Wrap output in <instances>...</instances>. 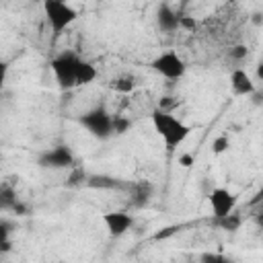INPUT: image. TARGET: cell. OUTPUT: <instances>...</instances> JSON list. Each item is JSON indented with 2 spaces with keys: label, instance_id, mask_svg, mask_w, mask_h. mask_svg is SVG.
I'll return each instance as SVG.
<instances>
[{
  "label": "cell",
  "instance_id": "6da1fadb",
  "mask_svg": "<svg viewBox=\"0 0 263 263\" xmlns=\"http://www.w3.org/2000/svg\"><path fill=\"white\" fill-rule=\"evenodd\" d=\"M150 119H152V125H154V132L158 134V138L162 140L164 148L166 150H175L179 148L191 134V125H187L185 121H181L179 117H175L171 111H164V109H154L150 113Z\"/></svg>",
  "mask_w": 263,
  "mask_h": 263
},
{
  "label": "cell",
  "instance_id": "7a4b0ae2",
  "mask_svg": "<svg viewBox=\"0 0 263 263\" xmlns=\"http://www.w3.org/2000/svg\"><path fill=\"white\" fill-rule=\"evenodd\" d=\"M41 2H43V14L47 27L51 29V37L53 41H58L62 33L78 18V12L68 2H58V0H41Z\"/></svg>",
  "mask_w": 263,
  "mask_h": 263
},
{
  "label": "cell",
  "instance_id": "3957f363",
  "mask_svg": "<svg viewBox=\"0 0 263 263\" xmlns=\"http://www.w3.org/2000/svg\"><path fill=\"white\" fill-rule=\"evenodd\" d=\"M80 55L72 49H64L58 55L51 58L49 68L53 72V78L58 82V86L62 90H70L76 86V64H78Z\"/></svg>",
  "mask_w": 263,
  "mask_h": 263
},
{
  "label": "cell",
  "instance_id": "277c9868",
  "mask_svg": "<svg viewBox=\"0 0 263 263\" xmlns=\"http://www.w3.org/2000/svg\"><path fill=\"white\" fill-rule=\"evenodd\" d=\"M78 123L97 140H109L113 136V115L105 107H95L82 113Z\"/></svg>",
  "mask_w": 263,
  "mask_h": 263
},
{
  "label": "cell",
  "instance_id": "5b68a950",
  "mask_svg": "<svg viewBox=\"0 0 263 263\" xmlns=\"http://www.w3.org/2000/svg\"><path fill=\"white\" fill-rule=\"evenodd\" d=\"M150 70H154L158 76H162L166 80H181L187 72V66L177 51L166 49V51H160L150 62Z\"/></svg>",
  "mask_w": 263,
  "mask_h": 263
},
{
  "label": "cell",
  "instance_id": "8992f818",
  "mask_svg": "<svg viewBox=\"0 0 263 263\" xmlns=\"http://www.w3.org/2000/svg\"><path fill=\"white\" fill-rule=\"evenodd\" d=\"M74 164H76V156L66 144L41 150L37 154V166L45 171H68Z\"/></svg>",
  "mask_w": 263,
  "mask_h": 263
},
{
  "label": "cell",
  "instance_id": "52a82bcc",
  "mask_svg": "<svg viewBox=\"0 0 263 263\" xmlns=\"http://www.w3.org/2000/svg\"><path fill=\"white\" fill-rule=\"evenodd\" d=\"M208 201H210V208H212L214 218L226 216V214L234 212V208H236V195L232 191H228L226 187L212 189L210 195H208Z\"/></svg>",
  "mask_w": 263,
  "mask_h": 263
},
{
  "label": "cell",
  "instance_id": "ba28073f",
  "mask_svg": "<svg viewBox=\"0 0 263 263\" xmlns=\"http://www.w3.org/2000/svg\"><path fill=\"white\" fill-rule=\"evenodd\" d=\"M101 220H103L105 228L109 230V234L115 236V238L123 236V234H125L127 230H132L134 224H136L134 216L127 214V212H105V214L101 216Z\"/></svg>",
  "mask_w": 263,
  "mask_h": 263
},
{
  "label": "cell",
  "instance_id": "9c48e42d",
  "mask_svg": "<svg viewBox=\"0 0 263 263\" xmlns=\"http://www.w3.org/2000/svg\"><path fill=\"white\" fill-rule=\"evenodd\" d=\"M125 193L129 195V203L134 208H146L154 197V185L150 181H127Z\"/></svg>",
  "mask_w": 263,
  "mask_h": 263
},
{
  "label": "cell",
  "instance_id": "30bf717a",
  "mask_svg": "<svg viewBox=\"0 0 263 263\" xmlns=\"http://www.w3.org/2000/svg\"><path fill=\"white\" fill-rule=\"evenodd\" d=\"M88 189H107V191H125L127 189V181L107 175V173H88L86 185Z\"/></svg>",
  "mask_w": 263,
  "mask_h": 263
},
{
  "label": "cell",
  "instance_id": "8fae6325",
  "mask_svg": "<svg viewBox=\"0 0 263 263\" xmlns=\"http://www.w3.org/2000/svg\"><path fill=\"white\" fill-rule=\"evenodd\" d=\"M230 88H232L234 97H251V95L257 92V86H255L253 78L242 68H234L232 70V74H230Z\"/></svg>",
  "mask_w": 263,
  "mask_h": 263
},
{
  "label": "cell",
  "instance_id": "7c38bea8",
  "mask_svg": "<svg viewBox=\"0 0 263 263\" xmlns=\"http://www.w3.org/2000/svg\"><path fill=\"white\" fill-rule=\"evenodd\" d=\"M156 25L162 33H175L179 29V12H175L168 4H160L156 10Z\"/></svg>",
  "mask_w": 263,
  "mask_h": 263
},
{
  "label": "cell",
  "instance_id": "4fadbf2b",
  "mask_svg": "<svg viewBox=\"0 0 263 263\" xmlns=\"http://www.w3.org/2000/svg\"><path fill=\"white\" fill-rule=\"evenodd\" d=\"M97 78V68L86 62V60H78L76 64V86H84V84H90L92 80Z\"/></svg>",
  "mask_w": 263,
  "mask_h": 263
},
{
  "label": "cell",
  "instance_id": "5bb4252c",
  "mask_svg": "<svg viewBox=\"0 0 263 263\" xmlns=\"http://www.w3.org/2000/svg\"><path fill=\"white\" fill-rule=\"evenodd\" d=\"M16 201H18L16 189H14L10 183H2V185H0V214H4V212L10 214Z\"/></svg>",
  "mask_w": 263,
  "mask_h": 263
},
{
  "label": "cell",
  "instance_id": "9a60e30c",
  "mask_svg": "<svg viewBox=\"0 0 263 263\" xmlns=\"http://www.w3.org/2000/svg\"><path fill=\"white\" fill-rule=\"evenodd\" d=\"M14 222L8 218H0V253H8L12 249V232H14Z\"/></svg>",
  "mask_w": 263,
  "mask_h": 263
},
{
  "label": "cell",
  "instance_id": "2e32d148",
  "mask_svg": "<svg viewBox=\"0 0 263 263\" xmlns=\"http://www.w3.org/2000/svg\"><path fill=\"white\" fill-rule=\"evenodd\" d=\"M68 177H66V187L68 189H78V187H84L86 185V179H88V173L82 164H74L72 168H68Z\"/></svg>",
  "mask_w": 263,
  "mask_h": 263
},
{
  "label": "cell",
  "instance_id": "e0dca14e",
  "mask_svg": "<svg viewBox=\"0 0 263 263\" xmlns=\"http://www.w3.org/2000/svg\"><path fill=\"white\" fill-rule=\"evenodd\" d=\"M212 224L218 226V228H222V230H226V232H236V230L240 228V224H242V218H240L238 214L230 212V214H226V216L212 218Z\"/></svg>",
  "mask_w": 263,
  "mask_h": 263
},
{
  "label": "cell",
  "instance_id": "ac0fdd59",
  "mask_svg": "<svg viewBox=\"0 0 263 263\" xmlns=\"http://www.w3.org/2000/svg\"><path fill=\"white\" fill-rule=\"evenodd\" d=\"M136 86H138V82H136V76L134 74H121V76H117L111 82V88L115 92H121V95H129Z\"/></svg>",
  "mask_w": 263,
  "mask_h": 263
},
{
  "label": "cell",
  "instance_id": "d6986e66",
  "mask_svg": "<svg viewBox=\"0 0 263 263\" xmlns=\"http://www.w3.org/2000/svg\"><path fill=\"white\" fill-rule=\"evenodd\" d=\"M132 127V119L123 115H113V136H123Z\"/></svg>",
  "mask_w": 263,
  "mask_h": 263
},
{
  "label": "cell",
  "instance_id": "ffe728a7",
  "mask_svg": "<svg viewBox=\"0 0 263 263\" xmlns=\"http://www.w3.org/2000/svg\"><path fill=\"white\" fill-rule=\"evenodd\" d=\"M230 148V140H228V136H218V138H214V142H212V152L214 154H222V152H226Z\"/></svg>",
  "mask_w": 263,
  "mask_h": 263
},
{
  "label": "cell",
  "instance_id": "44dd1931",
  "mask_svg": "<svg viewBox=\"0 0 263 263\" xmlns=\"http://www.w3.org/2000/svg\"><path fill=\"white\" fill-rule=\"evenodd\" d=\"M199 261L201 263H230L228 257L220 255V253H201L199 255Z\"/></svg>",
  "mask_w": 263,
  "mask_h": 263
},
{
  "label": "cell",
  "instance_id": "7402d4cb",
  "mask_svg": "<svg viewBox=\"0 0 263 263\" xmlns=\"http://www.w3.org/2000/svg\"><path fill=\"white\" fill-rule=\"evenodd\" d=\"M179 29H185V31H195L197 29V21L189 14H179Z\"/></svg>",
  "mask_w": 263,
  "mask_h": 263
},
{
  "label": "cell",
  "instance_id": "603a6c76",
  "mask_svg": "<svg viewBox=\"0 0 263 263\" xmlns=\"http://www.w3.org/2000/svg\"><path fill=\"white\" fill-rule=\"evenodd\" d=\"M247 53H249V49H247V45H242V43L230 47V51H228V55H230L232 60H236V62H242V60L247 58Z\"/></svg>",
  "mask_w": 263,
  "mask_h": 263
},
{
  "label": "cell",
  "instance_id": "cb8c5ba5",
  "mask_svg": "<svg viewBox=\"0 0 263 263\" xmlns=\"http://www.w3.org/2000/svg\"><path fill=\"white\" fill-rule=\"evenodd\" d=\"M179 226H166V228H160L156 234H154V240H162V238H168L173 234H177Z\"/></svg>",
  "mask_w": 263,
  "mask_h": 263
},
{
  "label": "cell",
  "instance_id": "d4e9b609",
  "mask_svg": "<svg viewBox=\"0 0 263 263\" xmlns=\"http://www.w3.org/2000/svg\"><path fill=\"white\" fill-rule=\"evenodd\" d=\"M6 78H8V62L0 58V90L4 88V84H6Z\"/></svg>",
  "mask_w": 263,
  "mask_h": 263
},
{
  "label": "cell",
  "instance_id": "484cf974",
  "mask_svg": "<svg viewBox=\"0 0 263 263\" xmlns=\"http://www.w3.org/2000/svg\"><path fill=\"white\" fill-rule=\"evenodd\" d=\"M10 214H14V216H27V214H29V205H27L25 201H21V199H18V201L14 203V208H12V212H10Z\"/></svg>",
  "mask_w": 263,
  "mask_h": 263
},
{
  "label": "cell",
  "instance_id": "4316f807",
  "mask_svg": "<svg viewBox=\"0 0 263 263\" xmlns=\"http://www.w3.org/2000/svg\"><path fill=\"white\" fill-rule=\"evenodd\" d=\"M179 164L185 166V168H189V166L193 164V156H191V154H181V156H179Z\"/></svg>",
  "mask_w": 263,
  "mask_h": 263
},
{
  "label": "cell",
  "instance_id": "83f0119b",
  "mask_svg": "<svg viewBox=\"0 0 263 263\" xmlns=\"http://www.w3.org/2000/svg\"><path fill=\"white\" fill-rule=\"evenodd\" d=\"M171 105H173V101H171V97H162V101H160V105H158V109H164V111H171Z\"/></svg>",
  "mask_w": 263,
  "mask_h": 263
},
{
  "label": "cell",
  "instance_id": "f1b7e54d",
  "mask_svg": "<svg viewBox=\"0 0 263 263\" xmlns=\"http://www.w3.org/2000/svg\"><path fill=\"white\" fill-rule=\"evenodd\" d=\"M253 23H255V25H261V12H255V14H253Z\"/></svg>",
  "mask_w": 263,
  "mask_h": 263
},
{
  "label": "cell",
  "instance_id": "f546056e",
  "mask_svg": "<svg viewBox=\"0 0 263 263\" xmlns=\"http://www.w3.org/2000/svg\"><path fill=\"white\" fill-rule=\"evenodd\" d=\"M58 2H68V0H58Z\"/></svg>",
  "mask_w": 263,
  "mask_h": 263
},
{
  "label": "cell",
  "instance_id": "4dcf8cb0",
  "mask_svg": "<svg viewBox=\"0 0 263 263\" xmlns=\"http://www.w3.org/2000/svg\"><path fill=\"white\" fill-rule=\"evenodd\" d=\"M33 2H37V0H33Z\"/></svg>",
  "mask_w": 263,
  "mask_h": 263
}]
</instances>
